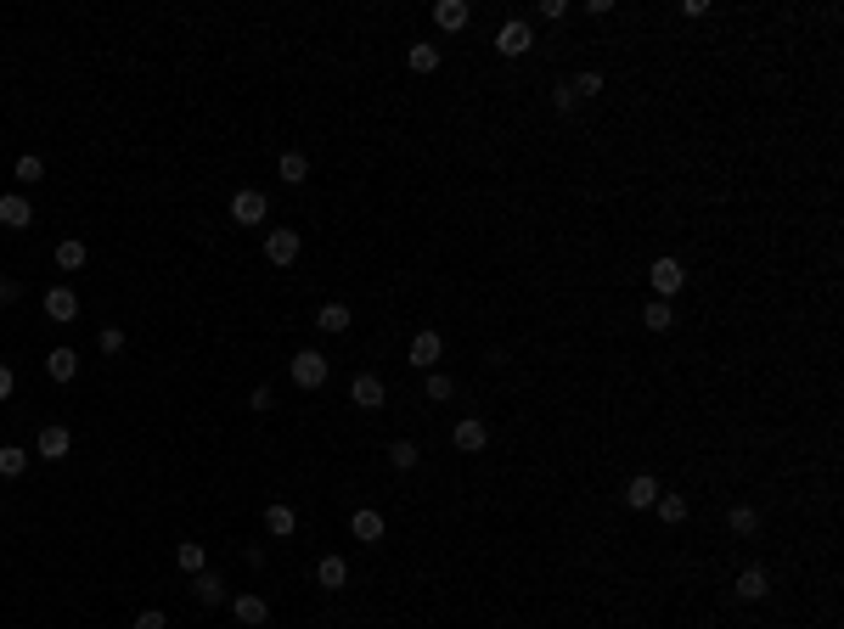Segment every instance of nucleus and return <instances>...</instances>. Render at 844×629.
Wrapping results in <instances>:
<instances>
[{"instance_id": "obj_32", "label": "nucleus", "mask_w": 844, "mask_h": 629, "mask_svg": "<svg viewBox=\"0 0 844 629\" xmlns=\"http://www.w3.org/2000/svg\"><path fill=\"white\" fill-rule=\"evenodd\" d=\"M17 180H23V186H34V180H45V164H40L34 152H23V157H17Z\"/></svg>"}, {"instance_id": "obj_38", "label": "nucleus", "mask_w": 844, "mask_h": 629, "mask_svg": "<svg viewBox=\"0 0 844 629\" xmlns=\"http://www.w3.org/2000/svg\"><path fill=\"white\" fill-rule=\"evenodd\" d=\"M12 388H17V371H12V365H6V360H0V405H6V399H12Z\"/></svg>"}, {"instance_id": "obj_27", "label": "nucleus", "mask_w": 844, "mask_h": 629, "mask_svg": "<svg viewBox=\"0 0 844 629\" xmlns=\"http://www.w3.org/2000/svg\"><path fill=\"white\" fill-rule=\"evenodd\" d=\"M85 258H90L85 242H73V236H68V242H57V270H85Z\"/></svg>"}, {"instance_id": "obj_30", "label": "nucleus", "mask_w": 844, "mask_h": 629, "mask_svg": "<svg viewBox=\"0 0 844 629\" xmlns=\"http://www.w3.org/2000/svg\"><path fill=\"white\" fill-rule=\"evenodd\" d=\"M642 321H648V332H670V326H676V309L664 304V298H653V304L642 309Z\"/></svg>"}, {"instance_id": "obj_14", "label": "nucleus", "mask_w": 844, "mask_h": 629, "mask_svg": "<svg viewBox=\"0 0 844 629\" xmlns=\"http://www.w3.org/2000/svg\"><path fill=\"white\" fill-rule=\"evenodd\" d=\"M732 590H737V601H765V596H772V573L754 562V568L737 573V585H732Z\"/></svg>"}, {"instance_id": "obj_37", "label": "nucleus", "mask_w": 844, "mask_h": 629, "mask_svg": "<svg viewBox=\"0 0 844 629\" xmlns=\"http://www.w3.org/2000/svg\"><path fill=\"white\" fill-rule=\"evenodd\" d=\"M136 629H169V618L158 607H147V613H136Z\"/></svg>"}, {"instance_id": "obj_17", "label": "nucleus", "mask_w": 844, "mask_h": 629, "mask_svg": "<svg viewBox=\"0 0 844 629\" xmlns=\"http://www.w3.org/2000/svg\"><path fill=\"white\" fill-rule=\"evenodd\" d=\"M232 613H237V624H248V629H265V624H270V601H265V596H237Z\"/></svg>"}, {"instance_id": "obj_21", "label": "nucleus", "mask_w": 844, "mask_h": 629, "mask_svg": "<svg viewBox=\"0 0 844 629\" xmlns=\"http://www.w3.org/2000/svg\"><path fill=\"white\" fill-rule=\"evenodd\" d=\"M316 585H321V590H344V585H349V562H344V557H321V562H316Z\"/></svg>"}, {"instance_id": "obj_28", "label": "nucleus", "mask_w": 844, "mask_h": 629, "mask_svg": "<svg viewBox=\"0 0 844 629\" xmlns=\"http://www.w3.org/2000/svg\"><path fill=\"white\" fill-rule=\"evenodd\" d=\"M417 461H422V450H417L412 438H394V444H389V466H394V472H412Z\"/></svg>"}, {"instance_id": "obj_36", "label": "nucleus", "mask_w": 844, "mask_h": 629, "mask_svg": "<svg viewBox=\"0 0 844 629\" xmlns=\"http://www.w3.org/2000/svg\"><path fill=\"white\" fill-rule=\"evenodd\" d=\"M574 90H580V101L597 96V90H602V73H574Z\"/></svg>"}, {"instance_id": "obj_5", "label": "nucleus", "mask_w": 844, "mask_h": 629, "mask_svg": "<svg viewBox=\"0 0 844 629\" xmlns=\"http://www.w3.org/2000/svg\"><path fill=\"white\" fill-rule=\"evenodd\" d=\"M349 399L361 405V410H383V405H389V388H383V377H377V371H355Z\"/></svg>"}, {"instance_id": "obj_20", "label": "nucleus", "mask_w": 844, "mask_h": 629, "mask_svg": "<svg viewBox=\"0 0 844 629\" xmlns=\"http://www.w3.org/2000/svg\"><path fill=\"white\" fill-rule=\"evenodd\" d=\"M293 529H299V512H293V506H281V501H270V506H265V534L288 540Z\"/></svg>"}, {"instance_id": "obj_40", "label": "nucleus", "mask_w": 844, "mask_h": 629, "mask_svg": "<svg viewBox=\"0 0 844 629\" xmlns=\"http://www.w3.org/2000/svg\"><path fill=\"white\" fill-rule=\"evenodd\" d=\"M17 298H23V286L17 281H0V304H17Z\"/></svg>"}, {"instance_id": "obj_1", "label": "nucleus", "mask_w": 844, "mask_h": 629, "mask_svg": "<svg viewBox=\"0 0 844 629\" xmlns=\"http://www.w3.org/2000/svg\"><path fill=\"white\" fill-rule=\"evenodd\" d=\"M648 281H653V298H664V304H670V298L681 293V286H687V265H681L676 253H664V258H653Z\"/></svg>"}, {"instance_id": "obj_2", "label": "nucleus", "mask_w": 844, "mask_h": 629, "mask_svg": "<svg viewBox=\"0 0 844 629\" xmlns=\"http://www.w3.org/2000/svg\"><path fill=\"white\" fill-rule=\"evenodd\" d=\"M299 253H304V242H299L293 225H270V230H265V258H270L276 270H288Z\"/></svg>"}, {"instance_id": "obj_22", "label": "nucleus", "mask_w": 844, "mask_h": 629, "mask_svg": "<svg viewBox=\"0 0 844 629\" xmlns=\"http://www.w3.org/2000/svg\"><path fill=\"white\" fill-rule=\"evenodd\" d=\"M405 68H412V73H433V68H440V45L412 40V45H405Z\"/></svg>"}, {"instance_id": "obj_24", "label": "nucleus", "mask_w": 844, "mask_h": 629, "mask_svg": "<svg viewBox=\"0 0 844 629\" xmlns=\"http://www.w3.org/2000/svg\"><path fill=\"white\" fill-rule=\"evenodd\" d=\"M726 529H732L737 540H754V534H760V512H754V506H732V512H726Z\"/></svg>"}, {"instance_id": "obj_12", "label": "nucleus", "mask_w": 844, "mask_h": 629, "mask_svg": "<svg viewBox=\"0 0 844 629\" xmlns=\"http://www.w3.org/2000/svg\"><path fill=\"white\" fill-rule=\"evenodd\" d=\"M349 534L361 540V545H383V534H389V522H383V512H372V506H361L349 517Z\"/></svg>"}, {"instance_id": "obj_7", "label": "nucleus", "mask_w": 844, "mask_h": 629, "mask_svg": "<svg viewBox=\"0 0 844 629\" xmlns=\"http://www.w3.org/2000/svg\"><path fill=\"white\" fill-rule=\"evenodd\" d=\"M232 220H237V225H265V220H270V202H265V192L242 186V192L232 197Z\"/></svg>"}, {"instance_id": "obj_4", "label": "nucleus", "mask_w": 844, "mask_h": 629, "mask_svg": "<svg viewBox=\"0 0 844 629\" xmlns=\"http://www.w3.org/2000/svg\"><path fill=\"white\" fill-rule=\"evenodd\" d=\"M440 360H445V337L440 332H417L412 349H405V365H417V371H433Z\"/></svg>"}, {"instance_id": "obj_23", "label": "nucleus", "mask_w": 844, "mask_h": 629, "mask_svg": "<svg viewBox=\"0 0 844 629\" xmlns=\"http://www.w3.org/2000/svg\"><path fill=\"white\" fill-rule=\"evenodd\" d=\"M175 568H181V573H192V579H197V573L209 568V550H203L197 540H181V545H175Z\"/></svg>"}, {"instance_id": "obj_11", "label": "nucleus", "mask_w": 844, "mask_h": 629, "mask_svg": "<svg viewBox=\"0 0 844 629\" xmlns=\"http://www.w3.org/2000/svg\"><path fill=\"white\" fill-rule=\"evenodd\" d=\"M45 321H57V326L80 321V298H73V286H51V293H45Z\"/></svg>"}, {"instance_id": "obj_10", "label": "nucleus", "mask_w": 844, "mask_h": 629, "mask_svg": "<svg viewBox=\"0 0 844 629\" xmlns=\"http://www.w3.org/2000/svg\"><path fill=\"white\" fill-rule=\"evenodd\" d=\"M450 444H456L462 455H479L484 444H490V427H484L479 416H468V422H456V427H450Z\"/></svg>"}, {"instance_id": "obj_35", "label": "nucleus", "mask_w": 844, "mask_h": 629, "mask_svg": "<svg viewBox=\"0 0 844 629\" xmlns=\"http://www.w3.org/2000/svg\"><path fill=\"white\" fill-rule=\"evenodd\" d=\"M248 410L270 416V410H276V393H270V388H253V393H248Z\"/></svg>"}, {"instance_id": "obj_31", "label": "nucleus", "mask_w": 844, "mask_h": 629, "mask_svg": "<svg viewBox=\"0 0 844 629\" xmlns=\"http://www.w3.org/2000/svg\"><path fill=\"white\" fill-rule=\"evenodd\" d=\"M552 108H557V113H574V108H580V90H574V79H557V90H552Z\"/></svg>"}, {"instance_id": "obj_25", "label": "nucleus", "mask_w": 844, "mask_h": 629, "mask_svg": "<svg viewBox=\"0 0 844 629\" xmlns=\"http://www.w3.org/2000/svg\"><path fill=\"white\" fill-rule=\"evenodd\" d=\"M276 174L288 180V186H304V180H310V157H304V152H281V164H276Z\"/></svg>"}, {"instance_id": "obj_9", "label": "nucleus", "mask_w": 844, "mask_h": 629, "mask_svg": "<svg viewBox=\"0 0 844 629\" xmlns=\"http://www.w3.org/2000/svg\"><path fill=\"white\" fill-rule=\"evenodd\" d=\"M0 225H6V230H29L34 225V202L23 197V192H6V197H0Z\"/></svg>"}, {"instance_id": "obj_18", "label": "nucleus", "mask_w": 844, "mask_h": 629, "mask_svg": "<svg viewBox=\"0 0 844 629\" xmlns=\"http://www.w3.org/2000/svg\"><path fill=\"white\" fill-rule=\"evenodd\" d=\"M192 596L203 601V607H225V579H220V573H209V568H203L197 579H192Z\"/></svg>"}, {"instance_id": "obj_3", "label": "nucleus", "mask_w": 844, "mask_h": 629, "mask_svg": "<svg viewBox=\"0 0 844 629\" xmlns=\"http://www.w3.org/2000/svg\"><path fill=\"white\" fill-rule=\"evenodd\" d=\"M288 371H293V382H299L304 393H316V388L327 382V371H332V365H327V354H321V349H299Z\"/></svg>"}, {"instance_id": "obj_19", "label": "nucleus", "mask_w": 844, "mask_h": 629, "mask_svg": "<svg viewBox=\"0 0 844 629\" xmlns=\"http://www.w3.org/2000/svg\"><path fill=\"white\" fill-rule=\"evenodd\" d=\"M316 326L338 337V332H349V326H355V309H349V304H321V309H316Z\"/></svg>"}, {"instance_id": "obj_33", "label": "nucleus", "mask_w": 844, "mask_h": 629, "mask_svg": "<svg viewBox=\"0 0 844 629\" xmlns=\"http://www.w3.org/2000/svg\"><path fill=\"white\" fill-rule=\"evenodd\" d=\"M450 393H456V382H450L445 371H428V399H433V405H445Z\"/></svg>"}, {"instance_id": "obj_39", "label": "nucleus", "mask_w": 844, "mask_h": 629, "mask_svg": "<svg viewBox=\"0 0 844 629\" xmlns=\"http://www.w3.org/2000/svg\"><path fill=\"white\" fill-rule=\"evenodd\" d=\"M541 17L557 23V17H569V6H563V0H541Z\"/></svg>"}, {"instance_id": "obj_6", "label": "nucleus", "mask_w": 844, "mask_h": 629, "mask_svg": "<svg viewBox=\"0 0 844 629\" xmlns=\"http://www.w3.org/2000/svg\"><path fill=\"white\" fill-rule=\"evenodd\" d=\"M34 455H45V461H68V455H73V433H68L62 422H45L40 438H34Z\"/></svg>"}, {"instance_id": "obj_13", "label": "nucleus", "mask_w": 844, "mask_h": 629, "mask_svg": "<svg viewBox=\"0 0 844 629\" xmlns=\"http://www.w3.org/2000/svg\"><path fill=\"white\" fill-rule=\"evenodd\" d=\"M659 494H664V489H659V478H648V472H636V478L625 483V506H631V512H653V501H659Z\"/></svg>"}, {"instance_id": "obj_26", "label": "nucleus", "mask_w": 844, "mask_h": 629, "mask_svg": "<svg viewBox=\"0 0 844 629\" xmlns=\"http://www.w3.org/2000/svg\"><path fill=\"white\" fill-rule=\"evenodd\" d=\"M29 472V450H17V444H0V478H23Z\"/></svg>"}, {"instance_id": "obj_34", "label": "nucleus", "mask_w": 844, "mask_h": 629, "mask_svg": "<svg viewBox=\"0 0 844 629\" xmlns=\"http://www.w3.org/2000/svg\"><path fill=\"white\" fill-rule=\"evenodd\" d=\"M96 349L108 354V360H113V354H124V332H119V326H101V337H96Z\"/></svg>"}, {"instance_id": "obj_16", "label": "nucleus", "mask_w": 844, "mask_h": 629, "mask_svg": "<svg viewBox=\"0 0 844 629\" xmlns=\"http://www.w3.org/2000/svg\"><path fill=\"white\" fill-rule=\"evenodd\" d=\"M468 17H473L468 0H440V6H433V23H440L445 34H462V29H468Z\"/></svg>"}, {"instance_id": "obj_29", "label": "nucleus", "mask_w": 844, "mask_h": 629, "mask_svg": "<svg viewBox=\"0 0 844 629\" xmlns=\"http://www.w3.org/2000/svg\"><path fill=\"white\" fill-rule=\"evenodd\" d=\"M653 512H659V522H670V529H676V522H687V494H659Z\"/></svg>"}, {"instance_id": "obj_8", "label": "nucleus", "mask_w": 844, "mask_h": 629, "mask_svg": "<svg viewBox=\"0 0 844 629\" xmlns=\"http://www.w3.org/2000/svg\"><path fill=\"white\" fill-rule=\"evenodd\" d=\"M529 45H535V29H529L524 17L501 23V34H496V51H501V57H529Z\"/></svg>"}, {"instance_id": "obj_15", "label": "nucleus", "mask_w": 844, "mask_h": 629, "mask_svg": "<svg viewBox=\"0 0 844 629\" xmlns=\"http://www.w3.org/2000/svg\"><path fill=\"white\" fill-rule=\"evenodd\" d=\"M45 377H51V382H73V377H80V349H68V343L51 349V354H45Z\"/></svg>"}]
</instances>
